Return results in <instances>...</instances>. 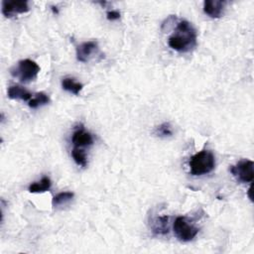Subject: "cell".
<instances>
[{
    "mask_svg": "<svg viewBox=\"0 0 254 254\" xmlns=\"http://www.w3.org/2000/svg\"><path fill=\"white\" fill-rule=\"evenodd\" d=\"M196 31L187 20L180 21L175 29V33L169 38V46L180 53L191 51L196 46Z\"/></svg>",
    "mask_w": 254,
    "mask_h": 254,
    "instance_id": "cell-1",
    "label": "cell"
},
{
    "mask_svg": "<svg viewBox=\"0 0 254 254\" xmlns=\"http://www.w3.org/2000/svg\"><path fill=\"white\" fill-rule=\"evenodd\" d=\"M7 94L10 99H20L23 101L30 100L32 97V94L27 89H25L24 87L19 86V85L10 86L8 88Z\"/></svg>",
    "mask_w": 254,
    "mask_h": 254,
    "instance_id": "cell-11",
    "label": "cell"
},
{
    "mask_svg": "<svg viewBox=\"0 0 254 254\" xmlns=\"http://www.w3.org/2000/svg\"><path fill=\"white\" fill-rule=\"evenodd\" d=\"M62 86L64 90L70 93H73L75 95H77L83 87L81 83L75 81L73 78H70V77H64L62 80Z\"/></svg>",
    "mask_w": 254,
    "mask_h": 254,
    "instance_id": "cell-12",
    "label": "cell"
},
{
    "mask_svg": "<svg viewBox=\"0 0 254 254\" xmlns=\"http://www.w3.org/2000/svg\"><path fill=\"white\" fill-rule=\"evenodd\" d=\"M73 192L71 191H63V192H60L58 193L57 195L54 196L53 198V205L54 206H59V205H62V204H65L66 202H68L69 200L72 199L73 197Z\"/></svg>",
    "mask_w": 254,
    "mask_h": 254,
    "instance_id": "cell-16",
    "label": "cell"
},
{
    "mask_svg": "<svg viewBox=\"0 0 254 254\" xmlns=\"http://www.w3.org/2000/svg\"><path fill=\"white\" fill-rule=\"evenodd\" d=\"M50 102V97L44 92H38L33 98L29 100V106L31 108H37Z\"/></svg>",
    "mask_w": 254,
    "mask_h": 254,
    "instance_id": "cell-14",
    "label": "cell"
},
{
    "mask_svg": "<svg viewBox=\"0 0 254 254\" xmlns=\"http://www.w3.org/2000/svg\"><path fill=\"white\" fill-rule=\"evenodd\" d=\"M190 173L192 176H202L210 173L215 167V158L211 151L201 150L190 159Z\"/></svg>",
    "mask_w": 254,
    "mask_h": 254,
    "instance_id": "cell-2",
    "label": "cell"
},
{
    "mask_svg": "<svg viewBox=\"0 0 254 254\" xmlns=\"http://www.w3.org/2000/svg\"><path fill=\"white\" fill-rule=\"evenodd\" d=\"M106 18H107L109 21L118 20V19L120 18V13H119L118 11H115V10L108 11L107 14H106Z\"/></svg>",
    "mask_w": 254,
    "mask_h": 254,
    "instance_id": "cell-18",
    "label": "cell"
},
{
    "mask_svg": "<svg viewBox=\"0 0 254 254\" xmlns=\"http://www.w3.org/2000/svg\"><path fill=\"white\" fill-rule=\"evenodd\" d=\"M71 142L74 145V147H85L90 146L93 143V138L91 134L81 126L80 128L76 129L71 137Z\"/></svg>",
    "mask_w": 254,
    "mask_h": 254,
    "instance_id": "cell-9",
    "label": "cell"
},
{
    "mask_svg": "<svg viewBox=\"0 0 254 254\" xmlns=\"http://www.w3.org/2000/svg\"><path fill=\"white\" fill-rule=\"evenodd\" d=\"M97 51V43L88 41L80 44L76 48V59L81 63H87L93 53Z\"/></svg>",
    "mask_w": 254,
    "mask_h": 254,
    "instance_id": "cell-7",
    "label": "cell"
},
{
    "mask_svg": "<svg viewBox=\"0 0 254 254\" xmlns=\"http://www.w3.org/2000/svg\"><path fill=\"white\" fill-rule=\"evenodd\" d=\"M40 69L41 68L36 62L30 59H25L18 62L17 65L11 69V73L23 82H30L38 76Z\"/></svg>",
    "mask_w": 254,
    "mask_h": 254,
    "instance_id": "cell-3",
    "label": "cell"
},
{
    "mask_svg": "<svg viewBox=\"0 0 254 254\" xmlns=\"http://www.w3.org/2000/svg\"><path fill=\"white\" fill-rule=\"evenodd\" d=\"M251 191H252V187H249V189H248V197L250 198V200H252V195H251Z\"/></svg>",
    "mask_w": 254,
    "mask_h": 254,
    "instance_id": "cell-19",
    "label": "cell"
},
{
    "mask_svg": "<svg viewBox=\"0 0 254 254\" xmlns=\"http://www.w3.org/2000/svg\"><path fill=\"white\" fill-rule=\"evenodd\" d=\"M71 157L73 161L80 167H85L87 165V159L85 153L79 147H74L71 151Z\"/></svg>",
    "mask_w": 254,
    "mask_h": 254,
    "instance_id": "cell-15",
    "label": "cell"
},
{
    "mask_svg": "<svg viewBox=\"0 0 254 254\" xmlns=\"http://www.w3.org/2000/svg\"><path fill=\"white\" fill-rule=\"evenodd\" d=\"M170 217L168 215L157 216L151 221V229L153 233L157 235H165L169 233L170 225H169Z\"/></svg>",
    "mask_w": 254,
    "mask_h": 254,
    "instance_id": "cell-10",
    "label": "cell"
},
{
    "mask_svg": "<svg viewBox=\"0 0 254 254\" xmlns=\"http://www.w3.org/2000/svg\"><path fill=\"white\" fill-rule=\"evenodd\" d=\"M254 164L251 160H242L236 165L231 166V174L241 183H251L253 181Z\"/></svg>",
    "mask_w": 254,
    "mask_h": 254,
    "instance_id": "cell-5",
    "label": "cell"
},
{
    "mask_svg": "<svg viewBox=\"0 0 254 254\" xmlns=\"http://www.w3.org/2000/svg\"><path fill=\"white\" fill-rule=\"evenodd\" d=\"M173 228L176 237L183 242L192 240L199 231L198 228L186 216H178L175 219Z\"/></svg>",
    "mask_w": 254,
    "mask_h": 254,
    "instance_id": "cell-4",
    "label": "cell"
},
{
    "mask_svg": "<svg viewBox=\"0 0 254 254\" xmlns=\"http://www.w3.org/2000/svg\"><path fill=\"white\" fill-rule=\"evenodd\" d=\"M155 134L161 138L171 137L173 135V129H172L171 124L168 122H165V123H162L161 125L157 126L155 129Z\"/></svg>",
    "mask_w": 254,
    "mask_h": 254,
    "instance_id": "cell-17",
    "label": "cell"
},
{
    "mask_svg": "<svg viewBox=\"0 0 254 254\" xmlns=\"http://www.w3.org/2000/svg\"><path fill=\"white\" fill-rule=\"evenodd\" d=\"M51 186H52V183H51L50 178L44 177V178H42V180L40 182L30 185L29 191L30 192H44V191L49 190Z\"/></svg>",
    "mask_w": 254,
    "mask_h": 254,
    "instance_id": "cell-13",
    "label": "cell"
},
{
    "mask_svg": "<svg viewBox=\"0 0 254 254\" xmlns=\"http://www.w3.org/2000/svg\"><path fill=\"white\" fill-rule=\"evenodd\" d=\"M225 3L220 0H206L203 2V12L211 18H220L223 14Z\"/></svg>",
    "mask_w": 254,
    "mask_h": 254,
    "instance_id": "cell-8",
    "label": "cell"
},
{
    "mask_svg": "<svg viewBox=\"0 0 254 254\" xmlns=\"http://www.w3.org/2000/svg\"><path fill=\"white\" fill-rule=\"evenodd\" d=\"M29 11L27 1H8L2 2V14L7 18H12L18 14H23Z\"/></svg>",
    "mask_w": 254,
    "mask_h": 254,
    "instance_id": "cell-6",
    "label": "cell"
}]
</instances>
